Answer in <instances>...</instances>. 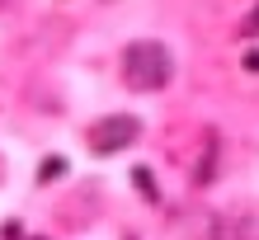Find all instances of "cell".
Segmentation results:
<instances>
[{"label":"cell","instance_id":"cell-1","mask_svg":"<svg viewBox=\"0 0 259 240\" xmlns=\"http://www.w3.org/2000/svg\"><path fill=\"white\" fill-rule=\"evenodd\" d=\"M123 66H127L132 89H165L170 76H175V57L165 52V42H132Z\"/></svg>","mask_w":259,"mask_h":240},{"label":"cell","instance_id":"cell-2","mask_svg":"<svg viewBox=\"0 0 259 240\" xmlns=\"http://www.w3.org/2000/svg\"><path fill=\"white\" fill-rule=\"evenodd\" d=\"M137 132H142L137 118H123V113H118V118H104V123L95 127V151H104V156H109V151H123L127 141H137Z\"/></svg>","mask_w":259,"mask_h":240},{"label":"cell","instance_id":"cell-3","mask_svg":"<svg viewBox=\"0 0 259 240\" xmlns=\"http://www.w3.org/2000/svg\"><path fill=\"white\" fill-rule=\"evenodd\" d=\"M212 240H259V212H226L212 221Z\"/></svg>","mask_w":259,"mask_h":240},{"label":"cell","instance_id":"cell-4","mask_svg":"<svg viewBox=\"0 0 259 240\" xmlns=\"http://www.w3.org/2000/svg\"><path fill=\"white\" fill-rule=\"evenodd\" d=\"M57 174H66V160H57V156H52L48 165H42V179H57Z\"/></svg>","mask_w":259,"mask_h":240},{"label":"cell","instance_id":"cell-5","mask_svg":"<svg viewBox=\"0 0 259 240\" xmlns=\"http://www.w3.org/2000/svg\"><path fill=\"white\" fill-rule=\"evenodd\" d=\"M245 71H259V52H245Z\"/></svg>","mask_w":259,"mask_h":240},{"label":"cell","instance_id":"cell-6","mask_svg":"<svg viewBox=\"0 0 259 240\" xmlns=\"http://www.w3.org/2000/svg\"><path fill=\"white\" fill-rule=\"evenodd\" d=\"M5 5H10V0H0V10H5Z\"/></svg>","mask_w":259,"mask_h":240}]
</instances>
